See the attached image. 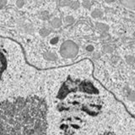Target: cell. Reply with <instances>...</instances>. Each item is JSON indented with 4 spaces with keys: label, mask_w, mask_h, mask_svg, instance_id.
Wrapping results in <instances>:
<instances>
[{
    "label": "cell",
    "mask_w": 135,
    "mask_h": 135,
    "mask_svg": "<svg viewBox=\"0 0 135 135\" xmlns=\"http://www.w3.org/2000/svg\"><path fill=\"white\" fill-rule=\"evenodd\" d=\"M58 41H59V37L58 36H55V37H53V38L51 39L50 43L52 44V45H56L58 42Z\"/></svg>",
    "instance_id": "14"
},
{
    "label": "cell",
    "mask_w": 135,
    "mask_h": 135,
    "mask_svg": "<svg viewBox=\"0 0 135 135\" xmlns=\"http://www.w3.org/2000/svg\"><path fill=\"white\" fill-rule=\"evenodd\" d=\"M79 52V46L75 43L74 41L68 40L62 42L60 50H59V53L61 56L64 58H74L77 56Z\"/></svg>",
    "instance_id": "2"
},
{
    "label": "cell",
    "mask_w": 135,
    "mask_h": 135,
    "mask_svg": "<svg viewBox=\"0 0 135 135\" xmlns=\"http://www.w3.org/2000/svg\"><path fill=\"white\" fill-rule=\"evenodd\" d=\"M69 7L71 8V9L73 10H76L78 9V8L80 7V3L79 1H77V0H70V3L69 4Z\"/></svg>",
    "instance_id": "8"
},
{
    "label": "cell",
    "mask_w": 135,
    "mask_h": 135,
    "mask_svg": "<svg viewBox=\"0 0 135 135\" xmlns=\"http://www.w3.org/2000/svg\"><path fill=\"white\" fill-rule=\"evenodd\" d=\"M95 27L100 32H107V31H108V30H109V26L107 24L100 23V22H96L95 23Z\"/></svg>",
    "instance_id": "5"
},
{
    "label": "cell",
    "mask_w": 135,
    "mask_h": 135,
    "mask_svg": "<svg viewBox=\"0 0 135 135\" xmlns=\"http://www.w3.org/2000/svg\"><path fill=\"white\" fill-rule=\"evenodd\" d=\"M86 51L87 52H93V51H94V46L92 45H88L86 46Z\"/></svg>",
    "instance_id": "17"
},
{
    "label": "cell",
    "mask_w": 135,
    "mask_h": 135,
    "mask_svg": "<svg viewBox=\"0 0 135 135\" xmlns=\"http://www.w3.org/2000/svg\"><path fill=\"white\" fill-rule=\"evenodd\" d=\"M103 50H104V52H112V46H105Z\"/></svg>",
    "instance_id": "15"
},
{
    "label": "cell",
    "mask_w": 135,
    "mask_h": 135,
    "mask_svg": "<svg viewBox=\"0 0 135 135\" xmlns=\"http://www.w3.org/2000/svg\"><path fill=\"white\" fill-rule=\"evenodd\" d=\"M127 60H128V62L129 63H132L133 62L135 61V59L132 57V56H128V57H127Z\"/></svg>",
    "instance_id": "18"
},
{
    "label": "cell",
    "mask_w": 135,
    "mask_h": 135,
    "mask_svg": "<svg viewBox=\"0 0 135 135\" xmlns=\"http://www.w3.org/2000/svg\"><path fill=\"white\" fill-rule=\"evenodd\" d=\"M64 21H65V23L68 25H72L75 22V20L72 15H68L64 18Z\"/></svg>",
    "instance_id": "10"
},
{
    "label": "cell",
    "mask_w": 135,
    "mask_h": 135,
    "mask_svg": "<svg viewBox=\"0 0 135 135\" xmlns=\"http://www.w3.org/2000/svg\"><path fill=\"white\" fill-rule=\"evenodd\" d=\"M119 2L128 8H135V0H119Z\"/></svg>",
    "instance_id": "4"
},
{
    "label": "cell",
    "mask_w": 135,
    "mask_h": 135,
    "mask_svg": "<svg viewBox=\"0 0 135 135\" xmlns=\"http://www.w3.org/2000/svg\"><path fill=\"white\" fill-rule=\"evenodd\" d=\"M70 3V0H58V2H57V4H58V6L59 7H69V4Z\"/></svg>",
    "instance_id": "11"
},
{
    "label": "cell",
    "mask_w": 135,
    "mask_h": 135,
    "mask_svg": "<svg viewBox=\"0 0 135 135\" xmlns=\"http://www.w3.org/2000/svg\"><path fill=\"white\" fill-rule=\"evenodd\" d=\"M115 1H116V0H105V2L107 3H113Z\"/></svg>",
    "instance_id": "19"
},
{
    "label": "cell",
    "mask_w": 135,
    "mask_h": 135,
    "mask_svg": "<svg viewBox=\"0 0 135 135\" xmlns=\"http://www.w3.org/2000/svg\"><path fill=\"white\" fill-rule=\"evenodd\" d=\"M15 4H16L17 8H22L25 5V0H16Z\"/></svg>",
    "instance_id": "13"
},
{
    "label": "cell",
    "mask_w": 135,
    "mask_h": 135,
    "mask_svg": "<svg viewBox=\"0 0 135 135\" xmlns=\"http://www.w3.org/2000/svg\"><path fill=\"white\" fill-rule=\"evenodd\" d=\"M46 105L29 95L0 101V135H47Z\"/></svg>",
    "instance_id": "1"
},
{
    "label": "cell",
    "mask_w": 135,
    "mask_h": 135,
    "mask_svg": "<svg viewBox=\"0 0 135 135\" xmlns=\"http://www.w3.org/2000/svg\"><path fill=\"white\" fill-rule=\"evenodd\" d=\"M8 3V0H0V8L6 6Z\"/></svg>",
    "instance_id": "16"
},
{
    "label": "cell",
    "mask_w": 135,
    "mask_h": 135,
    "mask_svg": "<svg viewBox=\"0 0 135 135\" xmlns=\"http://www.w3.org/2000/svg\"><path fill=\"white\" fill-rule=\"evenodd\" d=\"M50 25L54 29H58L62 26V20L58 17H54L53 19L50 20Z\"/></svg>",
    "instance_id": "3"
},
{
    "label": "cell",
    "mask_w": 135,
    "mask_h": 135,
    "mask_svg": "<svg viewBox=\"0 0 135 135\" xmlns=\"http://www.w3.org/2000/svg\"><path fill=\"white\" fill-rule=\"evenodd\" d=\"M81 4H82V6L84 8H87V9H90V8H91V5H92V3H91V2L90 1V0H84Z\"/></svg>",
    "instance_id": "12"
},
{
    "label": "cell",
    "mask_w": 135,
    "mask_h": 135,
    "mask_svg": "<svg viewBox=\"0 0 135 135\" xmlns=\"http://www.w3.org/2000/svg\"><path fill=\"white\" fill-rule=\"evenodd\" d=\"M40 18L42 20H49L51 18V15L49 14V12L46 11V10L41 11V14H40Z\"/></svg>",
    "instance_id": "9"
},
{
    "label": "cell",
    "mask_w": 135,
    "mask_h": 135,
    "mask_svg": "<svg viewBox=\"0 0 135 135\" xmlns=\"http://www.w3.org/2000/svg\"><path fill=\"white\" fill-rule=\"evenodd\" d=\"M103 15H104L103 11L99 9V8H95V9L91 12V17L94 19H100Z\"/></svg>",
    "instance_id": "6"
},
{
    "label": "cell",
    "mask_w": 135,
    "mask_h": 135,
    "mask_svg": "<svg viewBox=\"0 0 135 135\" xmlns=\"http://www.w3.org/2000/svg\"><path fill=\"white\" fill-rule=\"evenodd\" d=\"M50 34H51V30H49L48 28H46V27L40 29V31H39V35L43 38L48 36Z\"/></svg>",
    "instance_id": "7"
}]
</instances>
